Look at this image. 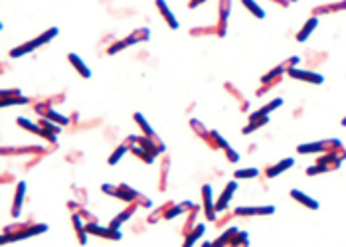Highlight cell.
I'll return each mask as SVG.
<instances>
[{
    "label": "cell",
    "instance_id": "d4e9b609",
    "mask_svg": "<svg viewBox=\"0 0 346 247\" xmlns=\"http://www.w3.org/2000/svg\"><path fill=\"white\" fill-rule=\"evenodd\" d=\"M198 214H200V206H192L188 212H186V222L184 225H182V235H186L194 225L198 224L196 220H198Z\"/></svg>",
    "mask_w": 346,
    "mask_h": 247
},
{
    "label": "cell",
    "instance_id": "7dc6e473",
    "mask_svg": "<svg viewBox=\"0 0 346 247\" xmlns=\"http://www.w3.org/2000/svg\"><path fill=\"white\" fill-rule=\"evenodd\" d=\"M137 204H138V206H142V208H151V206H153V202H151V200H149V198H144V196H142V194H140V196H138Z\"/></svg>",
    "mask_w": 346,
    "mask_h": 247
},
{
    "label": "cell",
    "instance_id": "e575fe53",
    "mask_svg": "<svg viewBox=\"0 0 346 247\" xmlns=\"http://www.w3.org/2000/svg\"><path fill=\"white\" fill-rule=\"evenodd\" d=\"M190 127H192V131H194L196 135L200 136L202 140H204V138H206V135L210 133V131H208L206 127H204V125H202V123H200L198 119H190Z\"/></svg>",
    "mask_w": 346,
    "mask_h": 247
},
{
    "label": "cell",
    "instance_id": "8992f818",
    "mask_svg": "<svg viewBox=\"0 0 346 247\" xmlns=\"http://www.w3.org/2000/svg\"><path fill=\"white\" fill-rule=\"evenodd\" d=\"M239 218H252V216H271L275 214V206H239L233 210Z\"/></svg>",
    "mask_w": 346,
    "mask_h": 247
},
{
    "label": "cell",
    "instance_id": "4dcf8cb0",
    "mask_svg": "<svg viewBox=\"0 0 346 247\" xmlns=\"http://www.w3.org/2000/svg\"><path fill=\"white\" fill-rule=\"evenodd\" d=\"M231 10V0H218V20L220 22H228Z\"/></svg>",
    "mask_w": 346,
    "mask_h": 247
},
{
    "label": "cell",
    "instance_id": "f1b7e54d",
    "mask_svg": "<svg viewBox=\"0 0 346 247\" xmlns=\"http://www.w3.org/2000/svg\"><path fill=\"white\" fill-rule=\"evenodd\" d=\"M133 119H135V123H137V125H138V129L142 131V135H144V136H153V135H157V133L153 131V127L149 125V121H146V119H144V117H142L140 113H135V115H133Z\"/></svg>",
    "mask_w": 346,
    "mask_h": 247
},
{
    "label": "cell",
    "instance_id": "5b68a950",
    "mask_svg": "<svg viewBox=\"0 0 346 247\" xmlns=\"http://www.w3.org/2000/svg\"><path fill=\"white\" fill-rule=\"evenodd\" d=\"M287 75L293 77V79H299L305 83H313V85H321L324 81V77L317 71H311V69H299V68H291L287 69Z\"/></svg>",
    "mask_w": 346,
    "mask_h": 247
},
{
    "label": "cell",
    "instance_id": "3957f363",
    "mask_svg": "<svg viewBox=\"0 0 346 247\" xmlns=\"http://www.w3.org/2000/svg\"><path fill=\"white\" fill-rule=\"evenodd\" d=\"M344 149L342 142L338 138H326V140H317V142H307V144H299L297 153L299 155H323V153H334Z\"/></svg>",
    "mask_w": 346,
    "mask_h": 247
},
{
    "label": "cell",
    "instance_id": "ee69618b",
    "mask_svg": "<svg viewBox=\"0 0 346 247\" xmlns=\"http://www.w3.org/2000/svg\"><path fill=\"white\" fill-rule=\"evenodd\" d=\"M77 214H79V216H81V218L85 220V224H87V222H97V218L93 216L91 212H87V210H83V208H81V210H79Z\"/></svg>",
    "mask_w": 346,
    "mask_h": 247
},
{
    "label": "cell",
    "instance_id": "2e32d148",
    "mask_svg": "<svg viewBox=\"0 0 346 247\" xmlns=\"http://www.w3.org/2000/svg\"><path fill=\"white\" fill-rule=\"evenodd\" d=\"M138 210V204L137 202H131V204H127V208L121 212V214H117V218L115 220H111V227H115V229H119L121 227V224H125V222H129L131 220V216L135 214Z\"/></svg>",
    "mask_w": 346,
    "mask_h": 247
},
{
    "label": "cell",
    "instance_id": "f6af8a7d",
    "mask_svg": "<svg viewBox=\"0 0 346 247\" xmlns=\"http://www.w3.org/2000/svg\"><path fill=\"white\" fill-rule=\"evenodd\" d=\"M233 216H235V214H226V216H224V218H220V220L216 218V222H214V224H216V227H224L230 220H233Z\"/></svg>",
    "mask_w": 346,
    "mask_h": 247
},
{
    "label": "cell",
    "instance_id": "277c9868",
    "mask_svg": "<svg viewBox=\"0 0 346 247\" xmlns=\"http://www.w3.org/2000/svg\"><path fill=\"white\" fill-rule=\"evenodd\" d=\"M85 227H87V233L89 235H95V237H101V239H111V241H119L123 235H121V231L119 229H115V227H101V225L97 224V222H87L85 224Z\"/></svg>",
    "mask_w": 346,
    "mask_h": 247
},
{
    "label": "cell",
    "instance_id": "ba28073f",
    "mask_svg": "<svg viewBox=\"0 0 346 247\" xmlns=\"http://www.w3.org/2000/svg\"><path fill=\"white\" fill-rule=\"evenodd\" d=\"M32 103L28 97H24L20 89H2V107H10V105H28Z\"/></svg>",
    "mask_w": 346,
    "mask_h": 247
},
{
    "label": "cell",
    "instance_id": "ab89813d",
    "mask_svg": "<svg viewBox=\"0 0 346 247\" xmlns=\"http://www.w3.org/2000/svg\"><path fill=\"white\" fill-rule=\"evenodd\" d=\"M224 87H226V91H228V93H230V95H233V97H235V99H237V101H239V103H241V101H243V99H245V97H243V95H241V93H239V89H237V87H235V85H231L230 81H226V83H224Z\"/></svg>",
    "mask_w": 346,
    "mask_h": 247
},
{
    "label": "cell",
    "instance_id": "484cf974",
    "mask_svg": "<svg viewBox=\"0 0 346 247\" xmlns=\"http://www.w3.org/2000/svg\"><path fill=\"white\" fill-rule=\"evenodd\" d=\"M237 231H239V229H237L235 225H230V227H228V229H226V231H224V233H222V235H220L218 239H214V241H212V245H216V247L230 245L231 239L235 237V233H237Z\"/></svg>",
    "mask_w": 346,
    "mask_h": 247
},
{
    "label": "cell",
    "instance_id": "52a82bcc",
    "mask_svg": "<svg viewBox=\"0 0 346 247\" xmlns=\"http://www.w3.org/2000/svg\"><path fill=\"white\" fill-rule=\"evenodd\" d=\"M202 210H204V216H206L208 222H216V202H214V196H212V186L204 184L202 186Z\"/></svg>",
    "mask_w": 346,
    "mask_h": 247
},
{
    "label": "cell",
    "instance_id": "4fadbf2b",
    "mask_svg": "<svg viewBox=\"0 0 346 247\" xmlns=\"http://www.w3.org/2000/svg\"><path fill=\"white\" fill-rule=\"evenodd\" d=\"M346 10V0L340 2H334V4H321V6H315L311 10V16H323V14H332V12H340Z\"/></svg>",
    "mask_w": 346,
    "mask_h": 247
},
{
    "label": "cell",
    "instance_id": "5bb4252c",
    "mask_svg": "<svg viewBox=\"0 0 346 247\" xmlns=\"http://www.w3.org/2000/svg\"><path fill=\"white\" fill-rule=\"evenodd\" d=\"M204 142H206L212 151H218V149H220V151H226V149L230 146V144H228V140L220 135L218 131H210V133L206 135V138H204Z\"/></svg>",
    "mask_w": 346,
    "mask_h": 247
},
{
    "label": "cell",
    "instance_id": "7bdbcfd3",
    "mask_svg": "<svg viewBox=\"0 0 346 247\" xmlns=\"http://www.w3.org/2000/svg\"><path fill=\"white\" fill-rule=\"evenodd\" d=\"M299 62H301V58H297V56H293V58L285 60V62H283V66H285L287 69H291V68H297V66H299Z\"/></svg>",
    "mask_w": 346,
    "mask_h": 247
},
{
    "label": "cell",
    "instance_id": "60d3db41",
    "mask_svg": "<svg viewBox=\"0 0 346 247\" xmlns=\"http://www.w3.org/2000/svg\"><path fill=\"white\" fill-rule=\"evenodd\" d=\"M214 28H216V36H218V38H224L226 32H228V22H220V20H218V24H216Z\"/></svg>",
    "mask_w": 346,
    "mask_h": 247
},
{
    "label": "cell",
    "instance_id": "c3c4849f",
    "mask_svg": "<svg viewBox=\"0 0 346 247\" xmlns=\"http://www.w3.org/2000/svg\"><path fill=\"white\" fill-rule=\"evenodd\" d=\"M68 208L71 210V212H79V210H81V206H79L77 202H68Z\"/></svg>",
    "mask_w": 346,
    "mask_h": 247
},
{
    "label": "cell",
    "instance_id": "b9f144b4",
    "mask_svg": "<svg viewBox=\"0 0 346 247\" xmlns=\"http://www.w3.org/2000/svg\"><path fill=\"white\" fill-rule=\"evenodd\" d=\"M224 153H226V158H228V162H231V164H235V162L239 160V155H237V153H235V151H233L231 146H228V149H226Z\"/></svg>",
    "mask_w": 346,
    "mask_h": 247
},
{
    "label": "cell",
    "instance_id": "7c38bea8",
    "mask_svg": "<svg viewBox=\"0 0 346 247\" xmlns=\"http://www.w3.org/2000/svg\"><path fill=\"white\" fill-rule=\"evenodd\" d=\"M71 225H73V231L77 235V241L79 243H87V227L83 224V218L77 214V212H71Z\"/></svg>",
    "mask_w": 346,
    "mask_h": 247
},
{
    "label": "cell",
    "instance_id": "9a60e30c",
    "mask_svg": "<svg viewBox=\"0 0 346 247\" xmlns=\"http://www.w3.org/2000/svg\"><path fill=\"white\" fill-rule=\"evenodd\" d=\"M317 26H319V16H311L307 22L303 24V28L297 32L295 40H297V42H307V40H309V36L317 30Z\"/></svg>",
    "mask_w": 346,
    "mask_h": 247
},
{
    "label": "cell",
    "instance_id": "8fae6325",
    "mask_svg": "<svg viewBox=\"0 0 346 247\" xmlns=\"http://www.w3.org/2000/svg\"><path fill=\"white\" fill-rule=\"evenodd\" d=\"M293 164H295V160H293V158H283V160H279V162L273 164V166H267V168L263 170V174H265V178H275V176H279V174L287 172Z\"/></svg>",
    "mask_w": 346,
    "mask_h": 247
},
{
    "label": "cell",
    "instance_id": "d590c367",
    "mask_svg": "<svg viewBox=\"0 0 346 247\" xmlns=\"http://www.w3.org/2000/svg\"><path fill=\"white\" fill-rule=\"evenodd\" d=\"M168 166H170V157L162 158L161 166V190H166V176H168Z\"/></svg>",
    "mask_w": 346,
    "mask_h": 247
},
{
    "label": "cell",
    "instance_id": "836d02e7",
    "mask_svg": "<svg viewBox=\"0 0 346 247\" xmlns=\"http://www.w3.org/2000/svg\"><path fill=\"white\" fill-rule=\"evenodd\" d=\"M46 119L54 121V123H58V125H62V127H66V125L69 123V119L66 117V115H62V113L54 111V109H50V111H47Z\"/></svg>",
    "mask_w": 346,
    "mask_h": 247
},
{
    "label": "cell",
    "instance_id": "1f68e13d",
    "mask_svg": "<svg viewBox=\"0 0 346 247\" xmlns=\"http://www.w3.org/2000/svg\"><path fill=\"white\" fill-rule=\"evenodd\" d=\"M241 4H243V6L254 14L255 18H259V20H263V18H265V10H263L255 0H241Z\"/></svg>",
    "mask_w": 346,
    "mask_h": 247
},
{
    "label": "cell",
    "instance_id": "d6a6232c",
    "mask_svg": "<svg viewBox=\"0 0 346 247\" xmlns=\"http://www.w3.org/2000/svg\"><path fill=\"white\" fill-rule=\"evenodd\" d=\"M259 176V168H239L233 172V178L235 180H250L257 178Z\"/></svg>",
    "mask_w": 346,
    "mask_h": 247
},
{
    "label": "cell",
    "instance_id": "30bf717a",
    "mask_svg": "<svg viewBox=\"0 0 346 247\" xmlns=\"http://www.w3.org/2000/svg\"><path fill=\"white\" fill-rule=\"evenodd\" d=\"M24 196H26V184H24V182H18V184H16V192H14V200H12V206H10L12 218H20L22 206H24Z\"/></svg>",
    "mask_w": 346,
    "mask_h": 247
},
{
    "label": "cell",
    "instance_id": "603a6c76",
    "mask_svg": "<svg viewBox=\"0 0 346 247\" xmlns=\"http://www.w3.org/2000/svg\"><path fill=\"white\" fill-rule=\"evenodd\" d=\"M204 231H206V225H204V224H196L184 235V243H182V245H184V247L194 245V243H196V241H198V239L204 235Z\"/></svg>",
    "mask_w": 346,
    "mask_h": 247
},
{
    "label": "cell",
    "instance_id": "d6986e66",
    "mask_svg": "<svg viewBox=\"0 0 346 247\" xmlns=\"http://www.w3.org/2000/svg\"><path fill=\"white\" fill-rule=\"evenodd\" d=\"M68 60H69V64H71V68L75 69L83 79H89V77H91V69L85 66V62H83L77 54H73V52L68 54Z\"/></svg>",
    "mask_w": 346,
    "mask_h": 247
},
{
    "label": "cell",
    "instance_id": "44dd1931",
    "mask_svg": "<svg viewBox=\"0 0 346 247\" xmlns=\"http://www.w3.org/2000/svg\"><path fill=\"white\" fill-rule=\"evenodd\" d=\"M289 196L295 200V202H299L301 206H305V208H309V210H319V202L317 200H313L311 196H307L305 192H301V190H291L289 192Z\"/></svg>",
    "mask_w": 346,
    "mask_h": 247
},
{
    "label": "cell",
    "instance_id": "83f0119b",
    "mask_svg": "<svg viewBox=\"0 0 346 247\" xmlns=\"http://www.w3.org/2000/svg\"><path fill=\"white\" fill-rule=\"evenodd\" d=\"M269 123V115L267 117H259V119H252L243 129H241V133L243 135H250V133H254V131H257V129H261L263 125H267Z\"/></svg>",
    "mask_w": 346,
    "mask_h": 247
},
{
    "label": "cell",
    "instance_id": "f546056e",
    "mask_svg": "<svg viewBox=\"0 0 346 247\" xmlns=\"http://www.w3.org/2000/svg\"><path fill=\"white\" fill-rule=\"evenodd\" d=\"M129 151H131V146H129V144H127V142H121V144H119V146H117L115 151H113V155H111V157H109V160H107V162H109V164H111V166H115L117 162H119V160H121V158L125 157V155H127V153H129Z\"/></svg>",
    "mask_w": 346,
    "mask_h": 247
},
{
    "label": "cell",
    "instance_id": "ffe728a7",
    "mask_svg": "<svg viewBox=\"0 0 346 247\" xmlns=\"http://www.w3.org/2000/svg\"><path fill=\"white\" fill-rule=\"evenodd\" d=\"M2 155L4 157H8V155H46V151H44V146H14V149L4 146Z\"/></svg>",
    "mask_w": 346,
    "mask_h": 247
},
{
    "label": "cell",
    "instance_id": "6da1fadb",
    "mask_svg": "<svg viewBox=\"0 0 346 247\" xmlns=\"http://www.w3.org/2000/svg\"><path fill=\"white\" fill-rule=\"evenodd\" d=\"M47 231L46 224H36V222H24V224H14V225H6L4 231H2V243H8V241H18V239H26V237H32V235H40Z\"/></svg>",
    "mask_w": 346,
    "mask_h": 247
},
{
    "label": "cell",
    "instance_id": "f5cc1de1",
    "mask_svg": "<svg viewBox=\"0 0 346 247\" xmlns=\"http://www.w3.org/2000/svg\"><path fill=\"white\" fill-rule=\"evenodd\" d=\"M291 2H297V0H291Z\"/></svg>",
    "mask_w": 346,
    "mask_h": 247
},
{
    "label": "cell",
    "instance_id": "cb8c5ba5",
    "mask_svg": "<svg viewBox=\"0 0 346 247\" xmlns=\"http://www.w3.org/2000/svg\"><path fill=\"white\" fill-rule=\"evenodd\" d=\"M281 105H283V99H281V97H277V99H273V101H269L267 105H263L261 109H257L255 113H252V115H250V121H252V119H259V117H267L269 113L279 109Z\"/></svg>",
    "mask_w": 346,
    "mask_h": 247
},
{
    "label": "cell",
    "instance_id": "e0dca14e",
    "mask_svg": "<svg viewBox=\"0 0 346 247\" xmlns=\"http://www.w3.org/2000/svg\"><path fill=\"white\" fill-rule=\"evenodd\" d=\"M138 194L137 190H133L129 184H117V200H123V202L131 204V202H137L138 200Z\"/></svg>",
    "mask_w": 346,
    "mask_h": 247
},
{
    "label": "cell",
    "instance_id": "74e56055",
    "mask_svg": "<svg viewBox=\"0 0 346 247\" xmlns=\"http://www.w3.org/2000/svg\"><path fill=\"white\" fill-rule=\"evenodd\" d=\"M210 34H216V28L212 26H202V28H192L190 30V36H210Z\"/></svg>",
    "mask_w": 346,
    "mask_h": 247
},
{
    "label": "cell",
    "instance_id": "f35d334b",
    "mask_svg": "<svg viewBox=\"0 0 346 247\" xmlns=\"http://www.w3.org/2000/svg\"><path fill=\"white\" fill-rule=\"evenodd\" d=\"M133 36H135V40H137V42H149V38H151V30H149V28H138V30L133 32Z\"/></svg>",
    "mask_w": 346,
    "mask_h": 247
},
{
    "label": "cell",
    "instance_id": "8d00e7d4",
    "mask_svg": "<svg viewBox=\"0 0 346 247\" xmlns=\"http://www.w3.org/2000/svg\"><path fill=\"white\" fill-rule=\"evenodd\" d=\"M248 243H250V235H248L245 231H237V233H235V237L231 239L230 245L235 247V245H248Z\"/></svg>",
    "mask_w": 346,
    "mask_h": 247
},
{
    "label": "cell",
    "instance_id": "9c48e42d",
    "mask_svg": "<svg viewBox=\"0 0 346 247\" xmlns=\"http://www.w3.org/2000/svg\"><path fill=\"white\" fill-rule=\"evenodd\" d=\"M235 190H237V182H235V180H231V182H228V184H226V188H224L222 196H220V198H218V202H216V212H218V214H220V212H226V210H228V206H230V200L233 198Z\"/></svg>",
    "mask_w": 346,
    "mask_h": 247
},
{
    "label": "cell",
    "instance_id": "7a4b0ae2",
    "mask_svg": "<svg viewBox=\"0 0 346 247\" xmlns=\"http://www.w3.org/2000/svg\"><path fill=\"white\" fill-rule=\"evenodd\" d=\"M58 34H60V30H58V28H47L46 32H44V34H40L38 38H34V40H30V42H26V44L18 45V47H12V50H10V58H22V56H26V54H30V52L38 50L40 45L52 42Z\"/></svg>",
    "mask_w": 346,
    "mask_h": 247
},
{
    "label": "cell",
    "instance_id": "f907efd6",
    "mask_svg": "<svg viewBox=\"0 0 346 247\" xmlns=\"http://www.w3.org/2000/svg\"><path fill=\"white\" fill-rule=\"evenodd\" d=\"M204 2H206V0H190V2H188V6H190V8H196V6L204 4Z\"/></svg>",
    "mask_w": 346,
    "mask_h": 247
},
{
    "label": "cell",
    "instance_id": "681fc988",
    "mask_svg": "<svg viewBox=\"0 0 346 247\" xmlns=\"http://www.w3.org/2000/svg\"><path fill=\"white\" fill-rule=\"evenodd\" d=\"M271 2H275V4H279L281 8H287V6L291 4V0H271Z\"/></svg>",
    "mask_w": 346,
    "mask_h": 247
},
{
    "label": "cell",
    "instance_id": "816d5d0a",
    "mask_svg": "<svg viewBox=\"0 0 346 247\" xmlns=\"http://www.w3.org/2000/svg\"><path fill=\"white\" fill-rule=\"evenodd\" d=\"M340 125H342V127H346V117L342 119V121H340Z\"/></svg>",
    "mask_w": 346,
    "mask_h": 247
},
{
    "label": "cell",
    "instance_id": "7402d4cb",
    "mask_svg": "<svg viewBox=\"0 0 346 247\" xmlns=\"http://www.w3.org/2000/svg\"><path fill=\"white\" fill-rule=\"evenodd\" d=\"M135 44H138L137 40H135V36H133V34H129L127 38H123V40H117L115 44L109 45V47H107V54H109V56H115V54H119L121 50H127L129 45H135Z\"/></svg>",
    "mask_w": 346,
    "mask_h": 247
},
{
    "label": "cell",
    "instance_id": "ac0fdd59",
    "mask_svg": "<svg viewBox=\"0 0 346 247\" xmlns=\"http://www.w3.org/2000/svg\"><path fill=\"white\" fill-rule=\"evenodd\" d=\"M155 4H157V8H159L161 16L164 18V22L168 24V28H170V30H178V20H176V18H174V14L170 12L168 4H166L164 0H155Z\"/></svg>",
    "mask_w": 346,
    "mask_h": 247
},
{
    "label": "cell",
    "instance_id": "bcb514c9",
    "mask_svg": "<svg viewBox=\"0 0 346 247\" xmlns=\"http://www.w3.org/2000/svg\"><path fill=\"white\" fill-rule=\"evenodd\" d=\"M101 192H105V194H109V196L117 198V186H111V184H103V186H101Z\"/></svg>",
    "mask_w": 346,
    "mask_h": 247
},
{
    "label": "cell",
    "instance_id": "4316f807",
    "mask_svg": "<svg viewBox=\"0 0 346 247\" xmlns=\"http://www.w3.org/2000/svg\"><path fill=\"white\" fill-rule=\"evenodd\" d=\"M129 153H133L137 158H140L144 164H153V162H155V157H153L149 151H144V149H142L140 144H137V142H135V144H131V151H129Z\"/></svg>",
    "mask_w": 346,
    "mask_h": 247
}]
</instances>
